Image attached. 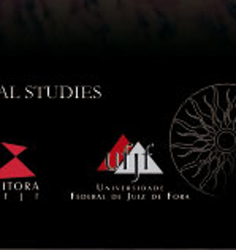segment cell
<instances>
[{"label": "cell", "instance_id": "cell-1", "mask_svg": "<svg viewBox=\"0 0 236 250\" xmlns=\"http://www.w3.org/2000/svg\"><path fill=\"white\" fill-rule=\"evenodd\" d=\"M172 155L181 176L205 195L236 184V84H213L189 97L172 127Z\"/></svg>", "mask_w": 236, "mask_h": 250}]
</instances>
